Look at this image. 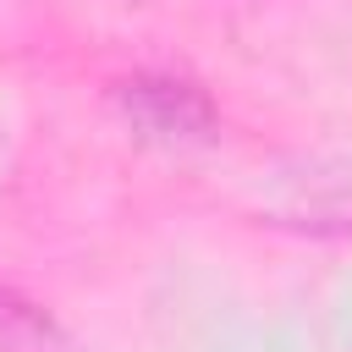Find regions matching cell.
I'll return each instance as SVG.
<instances>
[{"instance_id":"1","label":"cell","mask_w":352,"mask_h":352,"mask_svg":"<svg viewBox=\"0 0 352 352\" xmlns=\"http://www.w3.org/2000/svg\"><path fill=\"white\" fill-rule=\"evenodd\" d=\"M116 104H121L126 126L154 148H204L220 132L209 94L187 77H160V72L132 77V82L116 88Z\"/></svg>"},{"instance_id":"2","label":"cell","mask_w":352,"mask_h":352,"mask_svg":"<svg viewBox=\"0 0 352 352\" xmlns=\"http://www.w3.org/2000/svg\"><path fill=\"white\" fill-rule=\"evenodd\" d=\"M0 352H60V336L28 297L0 292Z\"/></svg>"}]
</instances>
